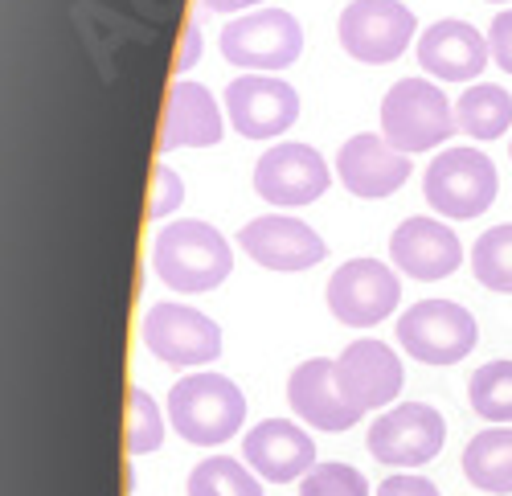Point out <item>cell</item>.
Here are the masks:
<instances>
[{
	"label": "cell",
	"instance_id": "1",
	"mask_svg": "<svg viewBox=\"0 0 512 496\" xmlns=\"http://www.w3.org/2000/svg\"><path fill=\"white\" fill-rule=\"evenodd\" d=\"M152 271L160 275L164 287H173L181 296H201L222 287L226 275L234 271L230 242L222 238L218 226L185 218L168 222L156 242H152Z\"/></svg>",
	"mask_w": 512,
	"mask_h": 496
},
{
	"label": "cell",
	"instance_id": "2",
	"mask_svg": "<svg viewBox=\"0 0 512 496\" xmlns=\"http://www.w3.org/2000/svg\"><path fill=\"white\" fill-rule=\"evenodd\" d=\"M455 132V103H447L443 87L431 78H402L381 99V136L406 156L431 152Z\"/></svg>",
	"mask_w": 512,
	"mask_h": 496
},
{
	"label": "cell",
	"instance_id": "3",
	"mask_svg": "<svg viewBox=\"0 0 512 496\" xmlns=\"http://www.w3.org/2000/svg\"><path fill=\"white\" fill-rule=\"evenodd\" d=\"M168 423L197 447H218L242 431L246 398L222 374H189L168 390Z\"/></svg>",
	"mask_w": 512,
	"mask_h": 496
},
{
	"label": "cell",
	"instance_id": "4",
	"mask_svg": "<svg viewBox=\"0 0 512 496\" xmlns=\"http://www.w3.org/2000/svg\"><path fill=\"white\" fill-rule=\"evenodd\" d=\"M500 177L480 148H443L422 173L426 205L451 222H472L496 201Z\"/></svg>",
	"mask_w": 512,
	"mask_h": 496
},
{
	"label": "cell",
	"instance_id": "5",
	"mask_svg": "<svg viewBox=\"0 0 512 496\" xmlns=\"http://www.w3.org/2000/svg\"><path fill=\"white\" fill-rule=\"evenodd\" d=\"M476 341V316L455 300H418L398 316V345L422 365H459Z\"/></svg>",
	"mask_w": 512,
	"mask_h": 496
},
{
	"label": "cell",
	"instance_id": "6",
	"mask_svg": "<svg viewBox=\"0 0 512 496\" xmlns=\"http://www.w3.org/2000/svg\"><path fill=\"white\" fill-rule=\"evenodd\" d=\"M222 54L226 62L259 74H279L300 62L304 54V29L287 9H254L234 17L222 29Z\"/></svg>",
	"mask_w": 512,
	"mask_h": 496
},
{
	"label": "cell",
	"instance_id": "7",
	"mask_svg": "<svg viewBox=\"0 0 512 496\" xmlns=\"http://www.w3.org/2000/svg\"><path fill=\"white\" fill-rule=\"evenodd\" d=\"M336 33H340V46H345L349 58H357L365 66H386L410 50L418 21L402 0H353V5H345V13H340Z\"/></svg>",
	"mask_w": 512,
	"mask_h": 496
},
{
	"label": "cell",
	"instance_id": "8",
	"mask_svg": "<svg viewBox=\"0 0 512 496\" xmlns=\"http://www.w3.org/2000/svg\"><path fill=\"white\" fill-rule=\"evenodd\" d=\"M144 349L177 369H197L222 357V328L213 316L189 308V304H152L144 312Z\"/></svg>",
	"mask_w": 512,
	"mask_h": 496
},
{
	"label": "cell",
	"instance_id": "9",
	"mask_svg": "<svg viewBox=\"0 0 512 496\" xmlns=\"http://www.w3.org/2000/svg\"><path fill=\"white\" fill-rule=\"evenodd\" d=\"M369 456L386 468H422L431 464L443 443H447V423L435 406L426 402H402L386 410L365 435Z\"/></svg>",
	"mask_w": 512,
	"mask_h": 496
},
{
	"label": "cell",
	"instance_id": "10",
	"mask_svg": "<svg viewBox=\"0 0 512 496\" xmlns=\"http://www.w3.org/2000/svg\"><path fill=\"white\" fill-rule=\"evenodd\" d=\"M328 185H332L328 160L312 144L283 140V144L267 148L259 156V164H254V193L267 205H279V210L312 205L316 197L328 193Z\"/></svg>",
	"mask_w": 512,
	"mask_h": 496
},
{
	"label": "cell",
	"instance_id": "11",
	"mask_svg": "<svg viewBox=\"0 0 512 496\" xmlns=\"http://www.w3.org/2000/svg\"><path fill=\"white\" fill-rule=\"evenodd\" d=\"M402 304V279L377 259H349L328 279V312L349 328H373Z\"/></svg>",
	"mask_w": 512,
	"mask_h": 496
},
{
	"label": "cell",
	"instance_id": "12",
	"mask_svg": "<svg viewBox=\"0 0 512 496\" xmlns=\"http://www.w3.org/2000/svg\"><path fill=\"white\" fill-rule=\"evenodd\" d=\"M226 115L246 140H279L300 119V95L275 74H242L226 87Z\"/></svg>",
	"mask_w": 512,
	"mask_h": 496
},
{
	"label": "cell",
	"instance_id": "13",
	"mask_svg": "<svg viewBox=\"0 0 512 496\" xmlns=\"http://www.w3.org/2000/svg\"><path fill=\"white\" fill-rule=\"evenodd\" d=\"M238 246L242 251L279 275H295V271H312L316 263H324L328 242L300 218L291 214H263L238 230Z\"/></svg>",
	"mask_w": 512,
	"mask_h": 496
},
{
	"label": "cell",
	"instance_id": "14",
	"mask_svg": "<svg viewBox=\"0 0 512 496\" xmlns=\"http://www.w3.org/2000/svg\"><path fill=\"white\" fill-rule=\"evenodd\" d=\"M336 177L353 197L377 201V197H390L410 181V156L398 152L386 136H373L361 132L353 140L340 144L336 152Z\"/></svg>",
	"mask_w": 512,
	"mask_h": 496
},
{
	"label": "cell",
	"instance_id": "15",
	"mask_svg": "<svg viewBox=\"0 0 512 496\" xmlns=\"http://www.w3.org/2000/svg\"><path fill=\"white\" fill-rule=\"evenodd\" d=\"M242 456H246V468L259 480L291 484V480H304L316 468V443L300 423L267 419L242 435Z\"/></svg>",
	"mask_w": 512,
	"mask_h": 496
},
{
	"label": "cell",
	"instance_id": "16",
	"mask_svg": "<svg viewBox=\"0 0 512 496\" xmlns=\"http://www.w3.org/2000/svg\"><path fill=\"white\" fill-rule=\"evenodd\" d=\"M287 402H291L295 415L316 431H349L365 415V410L340 390L336 361H328V357H312L295 369L291 382H287Z\"/></svg>",
	"mask_w": 512,
	"mask_h": 496
},
{
	"label": "cell",
	"instance_id": "17",
	"mask_svg": "<svg viewBox=\"0 0 512 496\" xmlns=\"http://www.w3.org/2000/svg\"><path fill=\"white\" fill-rule=\"evenodd\" d=\"M336 382L345 390L361 410H377V406H390L402 394V361L386 341H353L345 345V353L336 357Z\"/></svg>",
	"mask_w": 512,
	"mask_h": 496
},
{
	"label": "cell",
	"instance_id": "18",
	"mask_svg": "<svg viewBox=\"0 0 512 496\" xmlns=\"http://www.w3.org/2000/svg\"><path fill=\"white\" fill-rule=\"evenodd\" d=\"M390 255H394V267L406 271L410 279L435 283L459 271L463 242L439 218H406L390 238Z\"/></svg>",
	"mask_w": 512,
	"mask_h": 496
},
{
	"label": "cell",
	"instance_id": "19",
	"mask_svg": "<svg viewBox=\"0 0 512 496\" xmlns=\"http://www.w3.org/2000/svg\"><path fill=\"white\" fill-rule=\"evenodd\" d=\"M222 107L201 82L177 78L168 87L164 99V119H160V152H177V148H213L222 144Z\"/></svg>",
	"mask_w": 512,
	"mask_h": 496
},
{
	"label": "cell",
	"instance_id": "20",
	"mask_svg": "<svg viewBox=\"0 0 512 496\" xmlns=\"http://www.w3.org/2000/svg\"><path fill=\"white\" fill-rule=\"evenodd\" d=\"M492 58L488 37L467 21H435L418 37V66L443 82H472Z\"/></svg>",
	"mask_w": 512,
	"mask_h": 496
},
{
	"label": "cell",
	"instance_id": "21",
	"mask_svg": "<svg viewBox=\"0 0 512 496\" xmlns=\"http://www.w3.org/2000/svg\"><path fill=\"white\" fill-rule=\"evenodd\" d=\"M463 476L488 496L512 492V427H488L463 447Z\"/></svg>",
	"mask_w": 512,
	"mask_h": 496
},
{
	"label": "cell",
	"instance_id": "22",
	"mask_svg": "<svg viewBox=\"0 0 512 496\" xmlns=\"http://www.w3.org/2000/svg\"><path fill=\"white\" fill-rule=\"evenodd\" d=\"M455 123L472 140H500L512 128V95L496 82H476L455 103Z\"/></svg>",
	"mask_w": 512,
	"mask_h": 496
},
{
	"label": "cell",
	"instance_id": "23",
	"mask_svg": "<svg viewBox=\"0 0 512 496\" xmlns=\"http://www.w3.org/2000/svg\"><path fill=\"white\" fill-rule=\"evenodd\" d=\"M467 402L480 419L512 427V361H488L467 382Z\"/></svg>",
	"mask_w": 512,
	"mask_h": 496
},
{
	"label": "cell",
	"instance_id": "24",
	"mask_svg": "<svg viewBox=\"0 0 512 496\" xmlns=\"http://www.w3.org/2000/svg\"><path fill=\"white\" fill-rule=\"evenodd\" d=\"M189 496H263V484L250 468L230 456H209L189 476Z\"/></svg>",
	"mask_w": 512,
	"mask_h": 496
},
{
	"label": "cell",
	"instance_id": "25",
	"mask_svg": "<svg viewBox=\"0 0 512 496\" xmlns=\"http://www.w3.org/2000/svg\"><path fill=\"white\" fill-rule=\"evenodd\" d=\"M472 271L488 292L512 296V222L492 226L472 246Z\"/></svg>",
	"mask_w": 512,
	"mask_h": 496
},
{
	"label": "cell",
	"instance_id": "26",
	"mask_svg": "<svg viewBox=\"0 0 512 496\" xmlns=\"http://www.w3.org/2000/svg\"><path fill=\"white\" fill-rule=\"evenodd\" d=\"M164 443V415L144 386H127V415H123V447L127 456H148Z\"/></svg>",
	"mask_w": 512,
	"mask_h": 496
},
{
	"label": "cell",
	"instance_id": "27",
	"mask_svg": "<svg viewBox=\"0 0 512 496\" xmlns=\"http://www.w3.org/2000/svg\"><path fill=\"white\" fill-rule=\"evenodd\" d=\"M300 496H373V492L353 464H316L300 480Z\"/></svg>",
	"mask_w": 512,
	"mask_h": 496
},
{
	"label": "cell",
	"instance_id": "28",
	"mask_svg": "<svg viewBox=\"0 0 512 496\" xmlns=\"http://www.w3.org/2000/svg\"><path fill=\"white\" fill-rule=\"evenodd\" d=\"M185 201V185L181 177L168 169V164H156V177H152V201H148V218H168Z\"/></svg>",
	"mask_w": 512,
	"mask_h": 496
},
{
	"label": "cell",
	"instance_id": "29",
	"mask_svg": "<svg viewBox=\"0 0 512 496\" xmlns=\"http://www.w3.org/2000/svg\"><path fill=\"white\" fill-rule=\"evenodd\" d=\"M488 46H492V58L504 74H512V9L496 13L492 17V29H488Z\"/></svg>",
	"mask_w": 512,
	"mask_h": 496
},
{
	"label": "cell",
	"instance_id": "30",
	"mask_svg": "<svg viewBox=\"0 0 512 496\" xmlns=\"http://www.w3.org/2000/svg\"><path fill=\"white\" fill-rule=\"evenodd\" d=\"M377 496H439V488H435V480H426V476L398 472V476L377 484Z\"/></svg>",
	"mask_w": 512,
	"mask_h": 496
},
{
	"label": "cell",
	"instance_id": "31",
	"mask_svg": "<svg viewBox=\"0 0 512 496\" xmlns=\"http://www.w3.org/2000/svg\"><path fill=\"white\" fill-rule=\"evenodd\" d=\"M197 58H201V29H197V25H185V46H181V54H177V70H181V74L193 70Z\"/></svg>",
	"mask_w": 512,
	"mask_h": 496
},
{
	"label": "cell",
	"instance_id": "32",
	"mask_svg": "<svg viewBox=\"0 0 512 496\" xmlns=\"http://www.w3.org/2000/svg\"><path fill=\"white\" fill-rule=\"evenodd\" d=\"M205 9L213 13H242V9H254V5H263V0H201Z\"/></svg>",
	"mask_w": 512,
	"mask_h": 496
},
{
	"label": "cell",
	"instance_id": "33",
	"mask_svg": "<svg viewBox=\"0 0 512 496\" xmlns=\"http://www.w3.org/2000/svg\"><path fill=\"white\" fill-rule=\"evenodd\" d=\"M488 5H508V0H488Z\"/></svg>",
	"mask_w": 512,
	"mask_h": 496
}]
</instances>
